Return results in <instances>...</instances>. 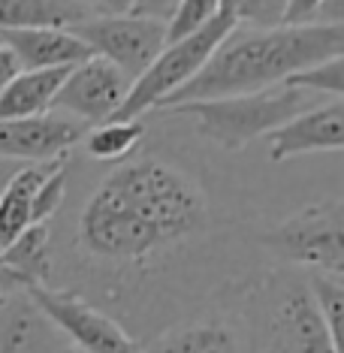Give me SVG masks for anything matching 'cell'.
Listing matches in <instances>:
<instances>
[{"instance_id": "obj_1", "label": "cell", "mask_w": 344, "mask_h": 353, "mask_svg": "<svg viewBox=\"0 0 344 353\" xmlns=\"http://www.w3.org/2000/svg\"><path fill=\"white\" fill-rule=\"evenodd\" d=\"M209 227V203L194 179L157 157L115 166L79 214L76 239L88 256L136 266Z\"/></svg>"}, {"instance_id": "obj_2", "label": "cell", "mask_w": 344, "mask_h": 353, "mask_svg": "<svg viewBox=\"0 0 344 353\" xmlns=\"http://www.w3.org/2000/svg\"><path fill=\"white\" fill-rule=\"evenodd\" d=\"M344 54V21H308V25H275L233 30L205 67L190 82L160 103L172 109L179 103L218 100L233 94H254L287 79L311 63Z\"/></svg>"}, {"instance_id": "obj_3", "label": "cell", "mask_w": 344, "mask_h": 353, "mask_svg": "<svg viewBox=\"0 0 344 353\" xmlns=\"http://www.w3.org/2000/svg\"><path fill=\"white\" fill-rule=\"evenodd\" d=\"M323 103V97L290 85H272L254 94H233L218 100H194L166 109L172 115L190 118L196 130L223 151H242L260 136L278 130L293 115Z\"/></svg>"}, {"instance_id": "obj_4", "label": "cell", "mask_w": 344, "mask_h": 353, "mask_svg": "<svg viewBox=\"0 0 344 353\" xmlns=\"http://www.w3.org/2000/svg\"><path fill=\"white\" fill-rule=\"evenodd\" d=\"M239 28L236 12H218L209 25H203L196 34L185 39L166 43L157 52V58L142 70L139 76L130 82V91L121 103V109L112 115V121H136L145 112L160 109V103L172 97L175 91H181L199 70L205 67V61L212 58V52Z\"/></svg>"}, {"instance_id": "obj_5", "label": "cell", "mask_w": 344, "mask_h": 353, "mask_svg": "<svg viewBox=\"0 0 344 353\" xmlns=\"http://www.w3.org/2000/svg\"><path fill=\"white\" fill-rule=\"evenodd\" d=\"M275 254L311 272L344 278V203L323 199L290 214L266 239Z\"/></svg>"}, {"instance_id": "obj_6", "label": "cell", "mask_w": 344, "mask_h": 353, "mask_svg": "<svg viewBox=\"0 0 344 353\" xmlns=\"http://www.w3.org/2000/svg\"><path fill=\"white\" fill-rule=\"evenodd\" d=\"M25 293L79 353H145L109 314L97 311L73 290L39 284L28 287Z\"/></svg>"}, {"instance_id": "obj_7", "label": "cell", "mask_w": 344, "mask_h": 353, "mask_svg": "<svg viewBox=\"0 0 344 353\" xmlns=\"http://www.w3.org/2000/svg\"><path fill=\"white\" fill-rule=\"evenodd\" d=\"M67 30L82 39L91 54L115 63L130 82L166 46L163 21L136 19V15H94Z\"/></svg>"}, {"instance_id": "obj_8", "label": "cell", "mask_w": 344, "mask_h": 353, "mask_svg": "<svg viewBox=\"0 0 344 353\" xmlns=\"http://www.w3.org/2000/svg\"><path fill=\"white\" fill-rule=\"evenodd\" d=\"M127 91H130V79L115 63L91 54L67 70L61 91L54 94L52 112L70 115L88 127H97L103 121H112V115L121 109Z\"/></svg>"}, {"instance_id": "obj_9", "label": "cell", "mask_w": 344, "mask_h": 353, "mask_svg": "<svg viewBox=\"0 0 344 353\" xmlns=\"http://www.w3.org/2000/svg\"><path fill=\"white\" fill-rule=\"evenodd\" d=\"M88 124L61 112L0 121V157L12 163H54L82 142Z\"/></svg>"}, {"instance_id": "obj_10", "label": "cell", "mask_w": 344, "mask_h": 353, "mask_svg": "<svg viewBox=\"0 0 344 353\" xmlns=\"http://www.w3.org/2000/svg\"><path fill=\"white\" fill-rule=\"evenodd\" d=\"M272 341L275 353H341L326 332L305 281H287L272 296Z\"/></svg>"}, {"instance_id": "obj_11", "label": "cell", "mask_w": 344, "mask_h": 353, "mask_svg": "<svg viewBox=\"0 0 344 353\" xmlns=\"http://www.w3.org/2000/svg\"><path fill=\"white\" fill-rule=\"evenodd\" d=\"M341 145L344 100H323L269 133V157L278 163L299 154H314V151H341Z\"/></svg>"}, {"instance_id": "obj_12", "label": "cell", "mask_w": 344, "mask_h": 353, "mask_svg": "<svg viewBox=\"0 0 344 353\" xmlns=\"http://www.w3.org/2000/svg\"><path fill=\"white\" fill-rule=\"evenodd\" d=\"M70 347L28 293L0 299V353H61Z\"/></svg>"}, {"instance_id": "obj_13", "label": "cell", "mask_w": 344, "mask_h": 353, "mask_svg": "<svg viewBox=\"0 0 344 353\" xmlns=\"http://www.w3.org/2000/svg\"><path fill=\"white\" fill-rule=\"evenodd\" d=\"M0 43L19 58L21 70H58L76 67L91 58V49L70 34L67 28H25V30H3Z\"/></svg>"}, {"instance_id": "obj_14", "label": "cell", "mask_w": 344, "mask_h": 353, "mask_svg": "<svg viewBox=\"0 0 344 353\" xmlns=\"http://www.w3.org/2000/svg\"><path fill=\"white\" fill-rule=\"evenodd\" d=\"M58 163V160H54ZM54 163H21L0 190V251L34 223V196Z\"/></svg>"}, {"instance_id": "obj_15", "label": "cell", "mask_w": 344, "mask_h": 353, "mask_svg": "<svg viewBox=\"0 0 344 353\" xmlns=\"http://www.w3.org/2000/svg\"><path fill=\"white\" fill-rule=\"evenodd\" d=\"M70 67L58 70H21L0 94V121L10 118H30L52 112L54 94L61 91V82Z\"/></svg>"}, {"instance_id": "obj_16", "label": "cell", "mask_w": 344, "mask_h": 353, "mask_svg": "<svg viewBox=\"0 0 344 353\" xmlns=\"http://www.w3.org/2000/svg\"><path fill=\"white\" fill-rule=\"evenodd\" d=\"M91 19L82 0H0V34L25 28H73Z\"/></svg>"}, {"instance_id": "obj_17", "label": "cell", "mask_w": 344, "mask_h": 353, "mask_svg": "<svg viewBox=\"0 0 344 353\" xmlns=\"http://www.w3.org/2000/svg\"><path fill=\"white\" fill-rule=\"evenodd\" d=\"M52 242L54 239H52L49 223H30L25 232H19L0 251L3 263L21 278L25 290L52 281Z\"/></svg>"}, {"instance_id": "obj_18", "label": "cell", "mask_w": 344, "mask_h": 353, "mask_svg": "<svg viewBox=\"0 0 344 353\" xmlns=\"http://www.w3.org/2000/svg\"><path fill=\"white\" fill-rule=\"evenodd\" d=\"M145 353H242V344L227 323H194L160 335Z\"/></svg>"}, {"instance_id": "obj_19", "label": "cell", "mask_w": 344, "mask_h": 353, "mask_svg": "<svg viewBox=\"0 0 344 353\" xmlns=\"http://www.w3.org/2000/svg\"><path fill=\"white\" fill-rule=\"evenodd\" d=\"M142 136H145V124L139 118L136 121H103L97 127H88L82 145L85 154L94 160H121L133 154Z\"/></svg>"}, {"instance_id": "obj_20", "label": "cell", "mask_w": 344, "mask_h": 353, "mask_svg": "<svg viewBox=\"0 0 344 353\" xmlns=\"http://www.w3.org/2000/svg\"><path fill=\"white\" fill-rule=\"evenodd\" d=\"M305 287L314 299L323 326L335 341V347L344 350V278L338 275H323V272H311L305 278Z\"/></svg>"}, {"instance_id": "obj_21", "label": "cell", "mask_w": 344, "mask_h": 353, "mask_svg": "<svg viewBox=\"0 0 344 353\" xmlns=\"http://www.w3.org/2000/svg\"><path fill=\"white\" fill-rule=\"evenodd\" d=\"M284 85L302 88V91L314 94V97H323V100H341L344 97V54L341 58L311 63V67L293 73Z\"/></svg>"}, {"instance_id": "obj_22", "label": "cell", "mask_w": 344, "mask_h": 353, "mask_svg": "<svg viewBox=\"0 0 344 353\" xmlns=\"http://www.w3.org/2000/svg\"><path fill=\"white\" fill-rule=\"evenodd\" d=\"M218 12H221V0H179L175 12L166 21V43H175V39L196 34Z\"/></svg>"}, {"instance_id": "obj_23", "label": "cell", "mask_w": 344, "mask_h": 353, "mask_svg": "<svg viewBox=\"0 0 344 353\" xmlns=\"http://www.w3.org/2000/svg\"><path fill=\"white\" fill-rule=\"evenodd\" d=\"M63 196H67V166L54 163L49 175L43 179V184L37 188L34 196V223H49V218L63 205Z\"/></svg>"}, {"instance_id": "obj_24", "label": "cell", "mask_w": 344, "mask_h": 353, "mask_svg": "<svg viewBox=\"0 0 344 353\" xmlns=\"http://www.w3.org/2000/svg\"><path fill=\"white\" fill-rule=\"evenodd\" d=\"M287 0H242L236 10L239 25L247 28H275L281 25V15H284Z\"/></svg>"}, {"instance_id": "obj_25", "label": "cell", "mask_w": 344, "mask_h": 353, "mask_svg": "<svg viewBox=\"0 0 344 353\" xmlns=\"http://www.w3.org/2000/svg\"><path fill=\"white\" fill-rule=\"evenodd\" d=\"M179 0H130V10L127 15H136V19H151V21H170V15L175 12Z\"/></svg>"}, {"instance_id": "obj_26", "label": "cell", "mask_w": 344, "mask_h": 353, "mask_svg": "<svg viewBox=\"0 0 344 353\" xmlns=\"http://www.w3.org/2000/svg\"><path fill=\"white\" fill-rule=\"evenodd\" d=\"M326 3H330V0H287L281 25H308V21H314V15L323 10Z\"/></svg>"}, {"instance_id": "obj_27", "label": "cell", "mask_w": 344, "mask_h": 353, "mask_svg": "<svg viewBox=\"0 0 344 353\" xmlns=\"http://www.w3.org/2000/svg\"><path fill=\"white\" fill-rule=\"evenodd\" d=\"M21 73V63H19V58L6 49L3 43H0V94H3V88L12 82L15 76Z\"/></svg>"}, {"instance_id": "obj_28", "label": "cell", "mask_w": 344, "mask_h": 353, "mask_svg": "<svg viewBox=\"0 0 344 353\" xmlns=\"http://www.w3.org/2000/svg\"><path fill=\"white\" fill-rule=\"evenodd\" d=\"M82 3L91 15H127L130 10V0H82Z\"/></svg>"}, {"instance_id": "obj_29", "label": "cell", "mask_w": 344, "mask_h": 353, "mask_svg": "<svg viewBox=\"0 0 344 353\" xmlns=\"http://www.w3.org/2000/svg\"><path fill=\"white\" fill-rule=\"evenodd\" d=\"M15 293H25V284H21V278L15 275V272L3 263V256H0V299L15 296Z\"/></svg>"}, {"instance_id": "obj_30", "label": "cell", "mask_w": 344, "mask_h": 353, "mask_svg": "<svg viewBox=\"0 0 344 353\" xmlns=\"http://www.w3.org/2000/svg\"><path fill=\"white\" fill-rule=\"evenodd\" d=\"M19 166H21V163H12V160H3V157H0V190H3V184L10 181V175L19 170Z\"/></svg>"}, {"instance_id": "obj_31", "label": "cell", "mask_w": 344, "mask_h": 353, "mask_svg": "<svg viewBox=\"0 0 344 353\" xmlns=\"http://www.w3.org/2000/svg\"><path fill=\"white\" fill-rule=\"evenodd\" d=\"M239 3H242V0H221V10H223V12H236Z\"/></svg>"}, {"instance_id": "obj_32", "label": "cell", "mask_w": 344, "mask_h": 353, "mask_svg": "<svg viewBox=\"0 0 344 353\" xmlns=\"http://www.w3.org/2000/svg\"><path fill=\"white\" fill-rule=\"evenodd\" d=\"M61 353H79V350H73V347H63Z\"/></svg>"}]
</instances>
